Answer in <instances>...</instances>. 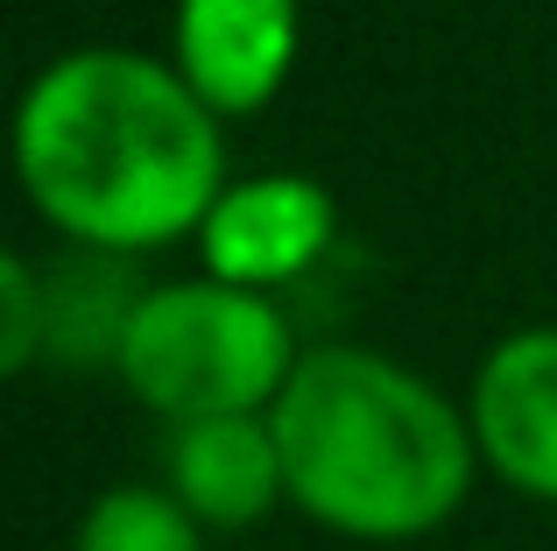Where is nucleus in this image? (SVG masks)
Returning <instances> with one entry per match:
<instances>
[{"label":"nucleus","instance_id":"obj_1","mask_svg":"<svg viewBox=\"0 0 557 551\" xmlns=\"http://www.w3.org/2000/svg\"><path fill=\"white\" fill-rule=\"evenodd\" d=\"M14 177L64 248L156 255L198 241L226 192V121L156 50L78 42L14 107Z\"/></svg>","mask_w":557,"mask_h":551},{"label":"nucleus","instance_id":"obj_2","mask_svg":"<svg viewBox=\"0 0 557 551\" xmlns=\"http://www.w3.org/2000/svg\"><path fill=\"white\" fill-rule=\"evenodd\" d=\"M289 510L354 544H409L466 510L480 445L466 403L374 346H304L269 403Z\"/></svg>","mask_w":557,"mask_h":551},{"label":"nucleus","instance_id":"obj_3","mask_svg":"<svg viewBox=\"0 0 557 551\" xmlns=\"http://www.w3.org/2000/svg\"><path fill=\"white\" fill-rule=\"evenodd\" d=\"M297 360L304 346L269 290L177 276V283L141 290L121 332V354H113V375L163 425H190V417L269 411L297 375Z\"/></svg>","mask_w":557,"mask_h":551},{"label":"nucleus","instance_id":"obj_4","mask_svg":"<svg viewBox=\"0 0 557 551\" xmlns=\"http://www.w3.org/2000/svg\"><path fill=\"white\" fill-rule=\"evenodd\" d=\"M332 241H339V198L304 170H261V177H233L205 212L198 262L219 283L275 297L325 262Z\"/></svg>","mask_w":557,"mask_h":551},{"label":"nucleus","instance_id":"obj_5","mask_svg":"<svg viewBox=\"0 0 557 551\" xmlns=\"http://www.w3.org/2000/svg\"><path fill=\"white\" fill-rule=\"evenodd\" d=\"M480 467L530 502H557V326H522L487 346L466 389Z\"/></svg>","mask_w":557,"mask_h":551},{"label":"nucleus","instance_id":"obj_6","mask_svg":"<svg viewBox=\"0 0 557 551\" xmlns=\"http://www.w3.org/2000/svg\"><path fill=\"white\" fill-rule=\"evenodd\" d=\"M297 0H177L170 14V64L219 121L269 107L297 71Z\"/></svg>","mask_w":557,"mask_h":551},{"label":"nucleus","instance_id":"obj_7","mask_svg":"<svg viewBox=\"0 0 557 551\" xmlns=\"http://www.w3.org/2000/svg\"><path fill=\"white\" fill-rule=\"evenodd\" d=\"M163 488L205 530H255L289 502L283 445L269 411L247 417H190L163 439Z\"/></svg>","mask_w":557,"mask_h":551},{"label":"nucleus","instance_id":"obj_8","mask_svg":"<svg viewBox=\"0 0 557 551\" xmlns=\"http://www.w3.org/2000/svg\"><path fill=\"white\" fill-rule=\"evenodd\" d=\"M135 262L127 255H99V248H71L64 262L42 269V290H50V354L71 360V368H92V360L121 354V332L135 318L141 290L127 283Z\"/></svg>","mask_w":557,"mask_h":551},{"label":"nucleus","instance_id":"obj_9","mask_svg":"<svg viewBox=\"0 0 557 551\" xmlns=\"http://www.w3.org/2000/svg\"><path fill=\"white\" fill-rule=\"evenodd\" d=\"M71 551H205V524L163 481H127L85 502Z\"/></svg>","mask_w":557,"mask_h":551},{"label":"nucleus","instance_id":"obj_10","mask_svg":"<svg viewBox=\"0 0 557 551\" xmlns=\"http://www.w3.org/2000/svg\"><path fill=\"white\" fill-rule=\"evenodd\" d=\"M50 354V290H42V262L8 255L0 262V375H28Z\"/></svg>","mask_w":557,"mask_h":551}]
</instances>
